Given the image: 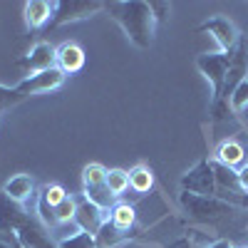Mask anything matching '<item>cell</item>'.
<instances>
[{
	"label": "cell",
	"instance_id": "1",
	"mask_svg": "<svg viewBox=\"0 0 248 248\" xmlns=\"http://www.w3.org/2000/svg\"><path fill=\"white\" fill-rule=\"evenodd\" d=\"M105 10L137 47L147 50L152 45L156 20L149 3H144V0H112V3H105Z\"/></svg>",
	"mask_w": 248,
	"mask_h": 248
},
{
	"label": "cell",
	"instance_id": "3",
	"mask_svg": "<svg viewBox=\"0 0 248 248\" xmlns=\"http://www.w3.org/2000/svg\"><path fill=\"white\" fill-rule=\"evenodd\" d=\"M82 186H85V199L97 203L99 209L105 211H112L114 209V194L109 191L107 186V169L102 167V164H87L85 169H82Z\"/></svg>",
	"mask_w": 248,
	"mask_h": 248
},
{
	"label": "cell",
	"instance_id": "17",
	"mask_svg": "<svg viewBox=\"0 0 248 248\" xmlns=\"http://www.w3.org/2000/svg\"><path fill=\"white\" fill-rule=\"evenodd\" d=\"M3 194H8V196H10L13 201H17V203H25V201L32 199V194H35V184H32V179H30L28 174H17V176H13V179L5 181Z\"/></svg>",
	"mask_w": 248,
	"mask_h": 248
},
{
	"label": "cell",
	"instance_id": "28",
	"mask_svg": "<svg viewBox=\"0 0 248 248\" xmlns=\"http://www.w3.org/2000/svg\"><path fill=\"white\" fill-rule=\"evenodd\" d=\"M167 248H196V246H194V243H191L189 238H186V236H184V238H176L174 243H169Z\"/></svg>",
	"mask_w": 248,
	"mask_h": 248
},
{
	"label": "cell",
	"instance_id": "32",
	"mask_svg": "<svg viewBox=\"0 0 248 248\" xmlns=\"http://www.w3.org/2000/svg\"><path fill=\"white\" fill-rule=\"evenodd\" d=\"M246 47H248V40H246Z\"/></svg>",
	"mask_w": 248,
	"mask_h": 248
},
{
	"label": "cell",
	"instance_id": "13",
	"mask_svg": "<svg viewBox=\"0 0 248 248\" xmlns=\"http://www.w3.org/2000/svg\"><path fill=\"white\" fill-rule=\"evenodd\" d=\"M107 221V211L105 209H99L97 203L87 201L85 196L77 199V211H75V223H77V229L79 231H85V233H92L97 236V231L102 229V223Z\"/></svg>",
	"mask_w": 248,
	"mask_h": 248
},
{
	"label": "cell",
	"instance_id": "2",
	"mask_svg": "<svg viewBox=\"0 0 248 248\" xmlns=\"http://www.w3.org/2000/svg\"><path fill=\"white\" fill-rule=\"evenodd\" d=\"M179 206L184 209V214L189 216L196 223H218L221 218L231 216L236 211V206L226 203L221 199L214 196H196L189 191H181L179 194Z\"/></svg>",
	"mask_w": 248,
	"mask_h": 248
},
{
	"label": "cell",
	"instance_id": "25",
	"mask_svg": "<svg viewBox=\"0 0 248 248\" xmlns=\"http://www.w3.org/2000/svg\"><path fill=\"white\" fill-rule=\"evenodd\" d=\"M28 97L20 92V87H5V85H0V112H5L15 105H20V102H25Z\"/></svg>",
	"mask_w": 248,
	"mask_h": 248
},
{
	"label": "cell",
	"instance_id": "23",
	"mask_svg": "<svg viewBox=\"0 0 248 248\" xmlns=\"http://www.w3.org/2000/svg\"><path fill=\"white\" fill-rule=\"evenodd\" d=\"M107 186L114 196H122L124 191L129 189V171L124 169H109L107 171Z\"/></svg>",
	"mask_w": 248,
	"mask_h": 248
},
{
	"label": "cell",
	"instance_id": "12",
	"mask_svg": "<svg viewBox=\"0 0 248 248\" xmlns=\"http://www.w3.org/2000/svg\"><path fill=\"white\" fill-rule=\"evenodd\" d=\"M62 82H65V75H62L57 67H52L47 72H37V75L25 77L23 82H17V87H20V92H23L25 97H32V94H43V92L60 90Z\"/></svg>",
	"mask_w": 248,
	"mask_h": 248
},
{
	"label": "cell",
	"instance_id": "31",
	"mask_svg": "<svg viewBox=\"0 0 248 248\" xmlns=\"http://www.w3.org/2000/svg\"><path fill=\"white\" fill-rule=\"evenodd\" d=\"M0 248H15V246H10V243H3V241H0Z\"/></svg>",
	"mask_w": 248,
	"mask_h": 248
},
{
	"label": "cell",
	"instance_id": "4",
	"mask_svg": "<svg viewBox=\"0 0 248 248\" xmlns=\"http://www.w3.org/2000/svg\"><path fill=\"white\" fill-rule=\"evenodd\" d=\"M246 77H248V47H246V40H241L238 47L231 52V65H229V72H226V79H223L221 97L214 99L211 107H231V97L246 82Z\"/></svg>",
	"mask_w": 248,
	"mask_h": 248
},
{
	"label": "cell",
	"instance_id": "5",
	"mask_svg": "<svg viewBox=\"0 0 248 248\" xmlns=\"http://www.w3.org/2000/svg\"><path fill=\"white\" fill-rule=\"evenodd\" d=\"M214 164V176H216V199L231 203V206H248V191H243V186L238 181V171L231 167H223L218 161Z\"/></svg>",
	"mask_w": 248,
	"mask_h": 248
},
{
	"label": "cell",
	"instance_id": "19",
	"mask_svg": "<svg viewBox=\"0 0 248 248\" xmlns=\"http://www.w3.org/2000/svg\"><path fill=\"white\" fill-rule=\"evenodd\" d=\"M154 186V171L147 164H137L134 169H129V189L137 194H149Z\"/></svg>",
	"mask_w": 248,
	"mask_h": 248
},
{
	"label": "cell",
	"instance_id": "9",
	"mask_svg": "<svg viewBox=\"0 0 248 248\" xmlns=\"http://www.w3.org/2000/svg\"><path fill=\"white\" fill-rule=\"evenodd\" d=\"M229 65H231V52H216V55H201L196 60V67L199 72L209 79V85L214 87V99L221 97V90H223V79H226V72H229Z\"/></svg>",
	"mask_w": 248,
	"mask_h": 248
},
{
	"label": "cell",
	"instance_id": "14",
	"mask_svg": "<svg viewBox=\"0 0 248 248\" xmlns=\"http://www.w3.org/2000/svg\"><path fill=\"white\" fill-rule=\"evenodd\" d=\"M30 218V214L25 211L23 203L13 201L8 194L0 191V229L3 231H20L23 229V223Z\"/></svg>",
	"mask_w": 248,
	"mask_h": 248
},
{
	"label": "cell",
	"instance_id": "6",
	"mask_svg": "<svg viewBox=\"0 0 248 248\" xmlns=\"http://www.w3.org/2000/svg\"><path fill=\"white\" fill-rule=\"evenodd\" d=\"M181 191H189L196 196H214L216 199V176L214 164L209 159H201L194 169H189L181 179Z\"/></svg>",
	"mask_w": 248,
	"mask_h": 248
},
{
	"label": "cell",
	"instance_id": "16",
	"mask_svg": "<svg viewBox=\"0 0 248 248\" xmlns=\"http://www.w3.org/2000/svg\"><path fill=\"white\" fill-rule=\"evenodd\" d=\"M85 67V50L77 43H62L57 47V70L62 75H75Z\"/></svg>",
	"mask_w": 248,
	"mask_h": 248
},
{
	"label": "cell",
	"instance_id": "26",
	"mask_svg": "<svg viewBox=\"0 0 248 248\" xmlns=\"http://www.w3.org/2000/svg\"><path fill=\"white\" fill-rule=\"evenodd\" d=\"M248 107V79L243 82V85L233 92V97H231V112L233 114H238L241 109H246Z\"/></svg>",
	"mask_w": 248,
	"mask_h": 248
},
{
	"label": "cell",
	"instance_id": "18",
	"mask_svg": "<svg viewBox=\"0 0 248 248\" xmlns=\"http://www.w3.org/2000/svg\"><path fill=\"white\" fill-rule=\"evenodd\" d=\"M243 156H246V149L241 147L236 139H226V141H221V144H218V149H216V161L223 164V167H231V169L238 167V164L243 161Z\"/></svg>",
	"mask_w": 248,
	"mask_h": 248
},
{
	"label": "cell",
	"instance_id": "10",
	"mask_svg": "<svg viewBox=\"0 0 248 248\" xmlns=\"http://www.w3.org/2000/svg\"><path fill=\"white\" fill-rule=\"evenodd\" d=\"M17 241L23 248H57V243L50 236V229L37 216H30L23 229L17 231Z\"/></svg>",
	"mask_w": 248,
	"mask_h": 248
},
{
	"label": "cell",
	"instance_id": "30",
	"mask_svg": "<svg viewBox=\"0 0 248 248\" xmlns=\"http://www.w3.org/2000/svg\"><path fill=\"white\" fill-rule=\"evenodd\" d=\"M209 248H236L233 243H229V241H214Z\"/></svg>",
	"mask_w": 248,
	"mask_h": 248
},
{
	"label": "cell",
	"instance_id": "11",
	"mask_svg": "<svg viewBox=\"0 0 248 248\" xmlns=\"http://www.w3.org/2000/svg\"><path fill=\"white\" fill-rule=\"evenodd\" d=\"M20 67L28 72V77L57 67V47H52L50 43H37V45L30 50L28 57L20 60Z\"/></svg>",
	"mask_w": 248,
	"mask_h": 248
},
{
	"label": "cell",
	"instance_id": "8",
	"mask_svg": "<svg viewBox=\"0 0 248 248\" xmlns=\"http://www.w3.org/2000/svg\"><path fill=\"white\" fill-rule=\"evenodd\" d=\"M199 32H209L216 40L218 52H233L238 47V43H241V35H238L236 25L231 23L229 17H223V15H214V17L206 20V23H201Z\"/></svg>",
	"mask_w": 248,
	"mask_h": 248
},
{
	"label": "cell",
	"instance_id": "29",
	"mask_svg": "<svg viewBox=\"0 0 248 248\" xmlns=\"http://www.w3.org/2000/svg\"><path fill=\"white\" fill-rule=\"evenodd\" d=\"M238 181H241V186H243V191H248V164L238 169Z\"/></svg>",
	"mask_w": 248,
	"mask_h": 248
},
{
	"label": "cell",
	"instance_id": "27",
	"mask_svg": "<svg viewBox=\"0 0 248 248\" xmlns=\"http://www.w3.org/2000/svg\"><path fill=\"white\" fill-rule=\"evenodd\" d=\"M152 5V13H154V20H156V25H164L167 23V17H169V13H171V5L169 3H149Z\"/></svg>",
	"mask_w": 248,
	"mask_h": 248
},
{
	"label": "cell",
	"instance_id": "7",
	"mask_svg": "<svg viewBox=\"0 0 248 248\" xmlns=\"http://www.w3.org/2000/svg\"><path fill=\"white\" fill-rule=\"evenodd\" d=\"M99 10H105V3H99V0H60L57 13L50 25L57 28V25L77 23V20H87V17L97 15Z\"/></svg>",
	"mask_w": 248,
	"mask_h": 248
},
{
	"label": "cell",
	"instance_id": "21",
	"mask_svg": "<svg viewBox=\"0 0 248 248\" xmlns=\"http://www.w3.org/2000/svg\"><path fill=\"white\" fill-rule=\"evenodd\" d=\"M109 221L117 226L119 231H129L137 223V214L129 203H114V209L109 211Z\"/></svg>",
	"mask_w": 248,
	"mask_h": 248
},
{
	"label": "cell",
	"instance_id": "24",
	"mask_svg": "<svg viewBox=\"0 0 248 248\" xmlns=\"http://www.w3.org/2000/svg\"><path fill=\"white\" fill-rule=\"evenodd\" d=\"M57 248H97V241L92 233H85V231H75L72 236L62 238L57 243Z\"/></svg>",
	"mask_w": 248,
	"mask_h": 248
},
{
	"label": "cell",
	"instance_id": "22",
	"mask_svg": "<svg viewBox=\"0 0 248 248\" xmlns=\"http://www.w3.org/2000/svg\"><path fill=\"white\" fill-rule=\"evenodd\" d=\"M70 194L62 189L60 184H47V186H43V191H40V196H37V201H43V203H47V206H52V209H57V206L65 201Z\"/></svg>",
	"mask_w": 248,
	"mask_h": 248
},
{
	"label": "cell",
	"instance_id": "20",
	"mask_svg": "<svg viewBox=\"0 0 248 248\" xmlns=\"http://www.w3.org/2000/svg\"><path fill=\"white\" fill-rule=\"evenodd\" d=\"M127 238H129V233H127V231H119L109 218L102 223V229H99L97 236H94L97 248H114V246H119L122 241H127Z\"/></svg>",
	"mask_w": 248,
	"mask_h": 248
},
{
	"label": "cell",
	"instance_id": "15",
	"mask_svg": "<svg viewBox=\"0 0 248 248\" xmlns=\"http://www.w3.org/2000/svg\"><path fill=\"white\" fill-rule=\"evenodd\" d=\"M55 13H57V3H50V0H30V3H25V8H23L25 25L30 30H40L47 23H52Z\"/></svg>",
	"mask_w": 248,
	"mask_h": 248
}]
</instances>
